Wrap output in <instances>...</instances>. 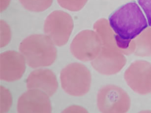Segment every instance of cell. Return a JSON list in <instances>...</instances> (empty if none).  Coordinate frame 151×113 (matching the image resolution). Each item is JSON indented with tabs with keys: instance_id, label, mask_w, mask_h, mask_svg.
<instances>
[{
	"instance_id": "6da1fadb",
	"label": "cell",
	"mask_w": 151,
	"mask_h": 113,
	"mask_svg": "<svg viewBox=\"0 0 151 113\" xmlns=\"http://www.w3.org/2000/svg\"><path fill=\"white\" fill-rule=\"evenodd\" d=\"M110 26L115 33L119 47L127 48L132 40L148 26V22L137 4L131 1L121 6L109 18Z\"/></svg>"
},
{
	"instance_id": "7a4b0ae2",
	"label": "cell",
	"mask_w": 151,
	"mask_h": 113,
	"mask_svg": "<svg viewBox=\"0 0 151 113\" xmlns=\"http://www.w3.org/2000/svg\"><path fill=\"white\" fill-rule=\"evenodd\" d=\"M19 49L28 65L33 68L50 66L56 59V48L46 35L34 34L27 37L20 43Z\"/></svg>"
},
{
	"instance_id": "3957f363",
	"label": "cell",
	"mask_w": 151,
	"mask_h": 113,
	"mask_svg": "<svg viewBox=\"0 0 151 113\" xmlns=\"http://www.w3.org/2000/svg\"><path fill=\"white\" fill-rule=\"evenodd\" d=\"M60 79L63 90L73 96L85 95L90 89V72L86 66L80 63H71L64 68L61 71Z\"/></svg>"
},
{
	"instance_id": "277c9868",
	"label": "cell",
	"mask_w": 151,
	"mask_h": 113,
	"mask_svg": "<svg viewBox=\"0 0 151 113\" xmlns=\"http://www.w3.org/2000/svg\"><path fill=\"white\" fill-rule=\"evenodd\" d=\"M73 28V22L68 13L56 10L46 18L44 31L54 44L58 46L65 45L68 41Z\"/></svg>"
},
{
	"instance_id": "5b68a950",
	"label": "cell",
	"mask_w": 151,
	"mask_h": 113,
	"mask_svg": "<svg viewBox=\"0 0 151 113\" xmlns=\"http://www.w3.org/2000/svg\"><path fill=\"white\" fill-rule=\"evenodd\" d=\"M100 41L93 31L85 30L79 33L70 45V51L76 58L82 61L93 60L98 55Z\"/></svg>"
},
{
	"instance_id": "8992f818",
	"label": "cell",
	"mask_w": 151,
	"mask_h": 113,
	"mask_svg": "<svg viewBox=\"0 0 151 113\" xmlns=\"http://www.w3.org/2000/svg\"><path fill=\"white\" fill-rule=\"evenodd\" d=\"M17 111L22 113H51L49 96L40 90H29L18 99Z\"/></svg>"
},
{
	"instance_id": "52a82bcc",
	"label": "cell",
	"mask_w": 151,
	"mask_h": 113,
	"mask_svg": "<svg viewBox=\"0 0 151 113\" xmlns=\"http://www.w3.org/2000/svg\"><path fill=\"white\" fill-rule=\"evenodd\" d=\"M25 59L21 53L7 51L1 54V79L12 82L20 79L25 70Z\"/></svg>"
},
{
	"instance_id": "ba28073f",
	"label": "cell",
	"mask_w": 151,
	"mask_h": 113,
	"mask_svg": "<svg viewBox=\"0 0 151 113\" xmlns=\"http://www.w3.org/2000/svg\"><path fill=\"white\" fill-rule=\"evenodd\" d=\"M26 83L29 90H40L49 97L55 94L58 87L56 76L49 69H38L32 72L27 78Z\"/></svg>"
},
{
	"instance_id": "9c48e42d",
	"label": "cell",
	"mask_w": 151,
	"mask_h": 113,
	"mask_svg": "<svg viewBox=\"0 0 151 113\" xmlns=\"http://www.w3.org/2000/svg\"><path fill=\"white\" fill-rule=\"evenodd\" d=\"M23 6L31 11L42 12L49 8L53 0H19Z\"/></svg>"
},
{
	"instance_id": "30bf717a",
	"label": "cell",
	"mask_w": 151,
	"mask_h": 113,
	"mask_svg": "<svg viewBox=\"0 0 151 113\" xmlns=\"http://www.w3.org/2000/svg\"><path fill=\"white\" fill-rule=\"evenodd\" d=\"M60 6L71 11L81 10L87 2L88 0H57Z\"/></svg>"
},
{
	"instance_id": "8fae6325",
	"label": "cell",
	"mask_w": 151,
	"mask_h": 113,
	"mask_svg": "<svg viewBox=\"0 0 151 113\" xmlns=\"http://www.w3.org/2000/svg\"><path fill=\"white\" fill-rule=\"evenodd\" d=\"M1 113L8 111L12 103V97L9 91L4 87H1Z\"/></svg>"
},
{
	"instance_id": "7c38bea8",
	"label": "cell",
	"mask_w": 151,
	"mask_h": 113,
	"mask_svg": "<svg viewBox=\"0 0 151 113\" xmlns=\"http://www.w3.org/2000/svg\"><path fill=\"white\" fill-rule=\"evenodd\" d=\"M1 47H4L9 43L11 39V31L9 26L4 21H1Z\"/></svg>"
},
{
	"instance_id": "4fadbf2b",
	"label": "cell",
	"mask_w": 151,
	"mask_h": 113,
	"mask_svg": "<svg viewBox=\"0 0 151 113\" xmlns=\"http://www.w3.org/2000/svg\"><path fill=\"white\" fill-rule=\"evenodd\" d=\"M146 16L148 25L151 26V0H137Z\"/></svg>"
},
{
	"instance_id": "5bb4252c",
	"label": "cell",
	"mask_w": 151,
	"mask_h": 113,
	"mask_svg": "<svg viewBox=\"0 0 151 113\" xmlns=\"http://www.w3.org/2000/svg\"><path fill=\"white\" fill-rule=\"evenodd\" d=\"M11 0H1V12L3 11L9 5Z\"/></svg>"
}]
</instances>
